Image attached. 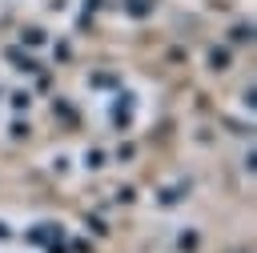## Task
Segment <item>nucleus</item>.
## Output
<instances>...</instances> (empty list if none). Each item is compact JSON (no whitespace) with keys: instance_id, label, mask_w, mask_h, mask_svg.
I'll return each mask as SVG.
<instances>
[{"instance_id":"1","label":"nucleus","mask_w":257,"mask_h":253,"mask_svg":"<svg viewBox=\"0 0 257 253\" xmlns=\"http://www.w3.org/2000/svg\"><path fill=\"white\" fill-rule=\"evenodd\" d=\"M249 36H253V28H249V24H237V28L229 32V40H233V44H245Z\"/></svg>"},{"instance_id":"2","label":"nucleus","mask_w":257,"mask_h":253,"mask_svg":"<svg viewBox=\"0 0 257 253\" xmlns=\"http://www.w3.org/2000/svg\"><path fill=\"white\" fill-rule=\"evenodd\" d=\"M28 237H32L36 245H40V241H48V237H52V225H36V229H32Z\"/></svg>"},{"instance_id":"3","label":"nucleus","mask_w":257,"mask_h":253,"mask_svg":"<svg viewBox=\"0 0 257 253\" xmlns=\"http://www.w3.org/2000/svg\"><path fill=\"white\" fill-rule=\"evenodd\" d=\"M128 12H133V16H145V12H149V0H128Z\"/></svg>"},{"instance_id":"4","label":"nucleus","mask_w":257,"mask_h":253,"mask_svg":"<svg viewBox=\"0 0 257 253\" xmlns=\"http://www.w3.org/2000/svg\"><path fill=\"white\" fill-rule=\"evenodd\" d=\"M100 165H104V153L92 149V153H88V169H100Z\"/></svg>"},{"instance_id":"5","label":"nucleus","mask_w":257,"mask_h":253,"mask_svg":"<svg viewBox=\"0 0 257 253\" xmlns=\"http://www.w3.org/2000/svg\"><path fill=\"white\" fill-rule=\"evenodd\" d=\"M44 40H48L44 32H28V36H24V44H44Z\"/></svg>"},{"instance_id":"6","label":"nucleus","mask_w":257,"mask_h":253,"mask_svg":"<svg viewBox=\"0 0 257 253\" xmlns=\"http://www.w3.org/2000/svg\"><path fill=\"white\" fill-rule=\"evenodd\" d=\"M4 237H12V229H8L4 221H0V241H4Z\"/></svg>"}]
</instances>
